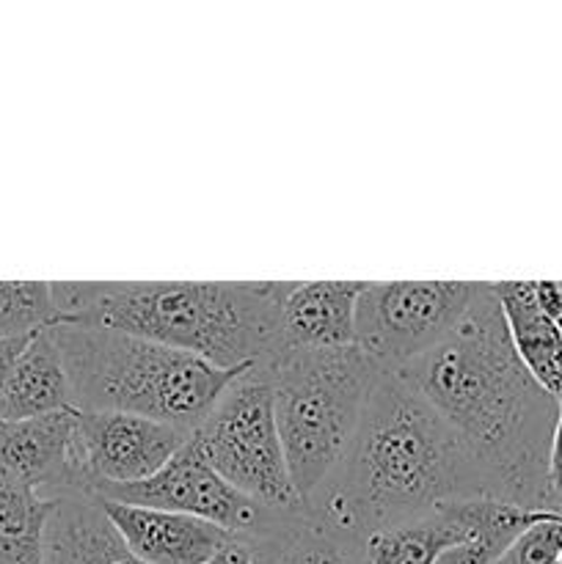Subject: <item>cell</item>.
I'll return each mask as SVG.
<instances>
[{
  "label": "cell",
  "instance_id": "1",
  "mask_svg": "<svg viewBox=\"0 0 562 564\" xmlns=\"http://www.w3.org/2000/svg\"><path fill=\"white\" fill-rule=\"evenodd\" d=\"M397 378L450 424L490 499L551 510L545 477L560 405L518 361L494 284L485 281L452 334Z\"/></svg>",
  "mask_w": 562,
  "mask_h": 564
},
{
  "label": "cell",
  "instance_id": "2",
  "mask_svg": "<svg viewBox=\"0 0 562 564\" xmlns=\"http://www.w3.org/2000/svg\"><path fill=\"white\" fill-rule=\"evenodd\" d=\"M466 499H490L477 463L406 380L383 375L342 463L303 505L367 540Z\"/></svg>",
  "mask_w": 562,
  "mask_h": 564
},
{
  "label": "cell",
  "instance_id": "3",
  "mask_svg": "<svg viewBox=\"0 0 562 564\" xmlns=\"http://www.w3.org/2000/svg\"><path fill=\"white\" fill-rule=\"evenodd\" d=\"M290 281H53L58 325L110 328L220 369L270 367Z\"/></svg>",
  "mask_w": 562,
  "mask_h": 564
},
{
  "label": "cell",
  "instance_id": "4",
  "mask_svg": "<svg viewBox=\"0 0 562 564\" xmlns=\"http://www.w3.org/2000/svg\"><path fill=\"white\" fill-rule=\"evenodd\" d=\"M75 411L136 413L196 433L242 369H220L193 352L143 336L55 325Z\"/></svg>",
  "mask_w": 562,
  "mask_h": 564
},
{
  "label": "cell",
  "instance_id": "5",
  "mask_svg": "<svg viewBox=\"0 0 562 564\" xmlns=\"http://www.w3.org/2000/svg\"><path fill=\"white\" fill-rule=\"evenodd\" d=\"M268 369L292 488L309 501L345 457L383 369L361 347L284 352Z\"/></svg>",
  "mask_w": 562,
  "mask_h": 564
},
{
  "label": "cell",
  "instance_id": "6",
  "mask_svg": "<svg viewBox=\"0 0 562 564\" xmlns=\"http://www.w3.org/2000/svg\"><path fill=\"white\" fill-rule=\"evenodd\" d=\"M193 441L204 460L248 499L270 510H295L303 505L287 471L273 386L264 367L242 369L226 386Z\"/></svg>",
  "mask_w": 562,
  "mask_h": 564
},
{
  "label": "cell",
  "instance_id": "7",
  "mask_svg": "<svg viewBox=\"0 0 562 564\" xmlns=\"http://www.w3.org/2000/svg\"><path fill=\"white\" fill-rule=\"evenodd\" d=\"M485 281H364L356 347L397 375L452 334Z\"/></svg>",
  "mask_w": 562,
  "mask_h": 564
},
{
  "label": "cell",
  "instance_id": "8",
  "mask_svg": "<svg viewBox=\"0 0 562 564\" xmlns=\"http://www.w3.org/2000/svg\"><path fill=\"white\" fill-rule=\"evenodd\" d=\"M99 499L121 501V505L154 507V510L182 512V516L198 518L240 540L257 538L259 532L275 521L281 510L259 505L248 499L237 488H231L207 460L196 441H187L174 460L154 474L152 479L125 488L99 490Z\"/></svg>",
  "mask_w": 562,
  "mask_h": 564
},
{
  "label": "cell",
  "instance_id": "9",
  "mask_svg": "<svg viewBox=\"0 0 562 564\" xmlns=\"http://www.w3.org/2000/svg\"><path fill=\"white\" fill-rule=\"evenodd\" d=\"M193 438L191 430L136 413L77 411V460L94 496L163 471Z\"/></svg>",
  "mask_w": 562,
  "mask_h": 564
},
{
  "label": "cell",
  "instance_id": "10",
  "mask_svg": "<svg viewBox=\"0 0 562 564\" xmlns=\"http://www.w3.org/2000/svg\"><path fill=\"white\" fill-rule=\"evenodd\" d=\"M0 474L28 485L50 501L91 494L77 460L75 408L0 424Z\"/></svg>",
  "mask_w": 562,
  "mask_h": 564
},
{
  "label": "cell",
  "instance_id": "11",
  "mask_svg": "<svg viewBox=\"0 0 562 564\" xmlns=\"http://www.w3.org/2000/svg\"><path fill=\"white\" fill-rule=\"evenodd\" d=\"M105 512L132 554L147 564H204L235 534L182 512L102 499Z\"/></svg>",
  "mask_w": 562,
  "mask_h": 564
},
{
  "label": "cell",
  "instance_id": "12",
  "mask_svg": "<svg viewBox=\"0 0 562 564\" xmlns=\"http://www.w3.org/2000/svg\"><path fill=\"white\" fill-rule=\"evenodd\" d=\"M364 281H290L281 301V350L314 352L356 345Z\"/></svg>",
  "mask_w": 562,
  "mask_h": 564
},
{
  "label": "cell",
  "instance_id": "13",
  "mask_svg": "<svg viewBox=\"0 0 562 564\" xmlns=\"http://www.w3.org/2000/svg\"><path fill=\"white\" fill-rule=\"evenodd\" d=\"M248 543L253 564H367L361 534L336 527L309 505L281 510Z\"/></svg>",
  "mask_w": 562,
  "mask_h": 564
},
{
  "label": "cell",
  "instance_id": "14",
  "mask_svg": "<svg viewBox=\"0 0 562 564\" xmlns=\"http://www.w3.org/2000/svg\"><path fill=\"white\" fill-rule=\"evenodd\" d=\"M42 564H147L121 540L105 512L102 499L91 494L64 496L53 505L44 529Z\"/></svg>",
  "mask_w": 562,
  "mask_h": 564
},
{
  "label": "cell",
  "instance_id": "15",
  "mask_svg": "<svg viewBox=\"0 0 562 564\" xmlns=\"http://www.w3.org/2000/svg\"><path fill=\"white\" fill-rule=\"evenodd\" d=\"M494 295L518 361L545 394L562 400V323L540 306L534 281H499Z\"/></svg>",
  "mask_w": 562,
  "mask_h": 564
},
{
  "label": "cell",
  "instance_id": "16",
  "mask_svg": "<svg viewBox=\"0 0 562 564\" xmlns=\"http://www.w3.org/2000/svg\"><path fill=\"white\" fill-rule=\"evenodd\" d=\"M72 383L61 356L53 328L39 330L28 339L20 356L11 364L3 386L0 416L3 422H25V419L50 416V413L72 411Z\"/></svg>",
  "mask_w": 562,
  "mask_h": 564
},
{
  "label": "cell",
  "instance_id": "17",
  "mask_svg": "<svg viewBox=\"0 0 562 564\" xmlns=\"http://www.w3.org/2000/svg\"><path fill=\"white\" fill-rule=\"evenodd\" d=\"M466 501H455L417 521L369 534L364 540L367 564H435L452 545L466 540Z\"/></svg>",
  "mask_w": 562,
  "mask_h": 564
},
{
  "label": "cell",
  "instance_id": "18",
  "mask_svg": "<svg viewBox=\"0 0 562 564\" xmlns=\"http://www.w3.org/2000/svg\"><path fill=\"white\" fill-rule=\"evenodd\" d=\"M466 512V540L452 545L435 564H494L532 523L543 521L554 510H527L496 499H468Z\"/></svg>",
  "mask_w": 562,
  "mask_h": 564
},
{
  "label": "cell",
  "instance_id": "19",
  "mask_svg": "<svg viewBox=\"0 0 562 564\" xmlns=\"http://www.w3.org/2000/svg\"><path fill=\"white\" fill-rule=\"evenodd\" d=\"M55 501L0 474V564H42Z\"/></svg>",
  "mask_w": 562,
  "mask_h": 564
},
{
  "label": "cell",
  "instance_id": "20",
  "mask_svg": "<svg viewBox=\"0 0 562 564\" xmlns=\"http://www.w3.org/2000/svg\"><path fill=\"white\" fill-rule=\"evenodd\" d=\"M55 325L58 312L50 281H0V341L31 339Z\"/></svg>",
  "mask_w": 562,
  "mask_h": 564
},
{
  "label": "cell",
  "instance_id": "21",
  "mask_svg": "<svg viewBox=\"0 0 562 564\" xmlns=\"http://www.w3.org/2000/svg\"><path fill=\"white\" fill-rule=\"evenodd\" d=\"M562 560V512L532 523L494 564H556Z\"/></svg>",
  "mask_w": 562,
  "mask_h": 564
},
{
  "label": "cell",
  "instance_id": "22",
  "mask_svg": "<svg viewBox=\"0 0 562 564\" xmlns=\"http://www.w3.org/2000/svg\"><path fill=\"white\" fill-rule=\"evenodd\" d=\"M556 424L551 433L549 449V507L554 512H562V400H556Z\"/></svg>",
  "mask_w": 562,
  "mask_h": 564
},
{
  "label": "cell",
  "instance_id": "23",
  "mask_svg": "<svg viewBox=\"0 0 562 564\" xmlns=\"http://www.w3.org/2000/svg\"><path fill=\"white\" fill-rule=\"evenodd\" d=\"M204 564H253V551L248 540L235 538L229 545L218 551V554L209 556Z\"/></svg>",
  "mask_w": 562,
  "mask_h": 564
},
{
  "label": "cell",
  "instance_id": "24",
  "mask_svg": "<svg viewBox=\"0 0 562 564\" xmlns=\"http://www.w3.org/2000/svg\"><path fill=\"white\" fill-rule=\"evenodd\" d=\"M28 345V339H17V341H0V402H3V386H6V375H9L11 364L14 358L20 356L22 347ZM0 424H3V416H0Z\"/></svg>",
  "mask_w": 562,
  "mask_h": 564
},
{
  "label": "cell",
  "instance_id": "25",
  "mask_svg": "<svg viewBox=\"0 0 562 564\" xmlns=\"http://www.w3.org/2000/svg\"><path fill=\"white\" fill-rule=\"evenodd\" d=\"M556 564H562V560H560V562H556Z\"/></svg>",
  "mask_w": 562,
  "mask_h": 564
}]
</instances>
